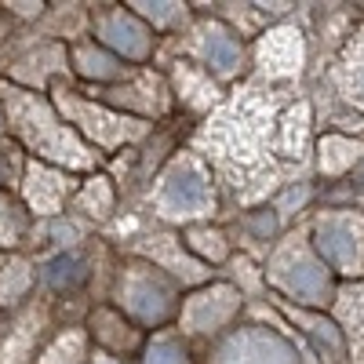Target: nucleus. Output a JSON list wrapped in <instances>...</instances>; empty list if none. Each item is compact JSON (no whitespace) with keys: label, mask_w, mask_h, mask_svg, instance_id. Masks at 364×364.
Segmentation results:
<instances>
[{"label":"nucleus","mask_w":364,"mask_h":364,"mask_svg":"<svg viewBox=\"0 0 364 364\" xmlns=\"http://www.w3.org/2000/svg\"><path fill=\"white\" fill-rule=\"evenodd\" d=\"M269 281L284 295L306 302V306H328L331 302V277L324 262L314 259L302 245H284L269 262Z\"/></svg>","instance_id":"39448f33"},{"label":"nucleus","mask_w":364,"mask_h":364,"mask_svg":"<svg viewBox=\"0 0 364 364\" xmlns=\"http://www.w3.org/2000/svg\"><path fill=\"white\" fill-rule=\"evenodd\" d=\"M364 157V139H346V135H328L321 139V171L324 175H339L353 168Z\"/></svg>","instance_id":"a211bd4d"},{"label":"nucleus","mask_w":364,"mask_h":364,"mask_svg":"<svg viewBox=\"0 0 364 364\" xmlns=\"http://www.w3.org/2000/svg\"><path fill=\"white\" fill-rule=\"evenodd\" d=\"M259 66L269 77H295L302 70V37L299 29L281 26V29H269L259 44Z\"/></svg>","instance_id":"9b49d317"},{"label":"nucleus","mask_w":364,"mask_h":364,"mask_svg":"<svg viewBox=\"0 0 364 364\" xmlns=\"http://www.w3.org/2000/svg\"><path fill=\"white\" fill-rule=\"evenodd\" d=\"M41 364H84V339H80V336L58 339V343L41 357Z\"/></svg>","instance_id":"393cba45"},{"label":"nucleus","mask_w":364,"mask_h":364,"mask_svg":"<svg viewBox=\"0 0 364 364\" xmlns=\"http://www.w3.org/2000/svg\"><path fill=\"white\" fill-rule=\"evenodd\" d=\"M139 18H146L154 29L161 26H178L182 18H186V4H128Z\"/></svg>","instance_id":"5701e85b"},{"label":"nucleus","mask_w":364,"mask_h":364,"mask_svg":"<svg viewBox=\"0 0 364 364\" xmlns=\"http://www.w3.org/2000/svg\"><path fill=\"white\" fill-rule=\"evenodd\" d=\"M197 51H200V63H204V73L211 77H233L240 70V41L230 33L226 26H204L200 29V41H197Z\"/></svg>","instance_id":"f8f14e48"},{"label":"nucleus","mask_w":364,"mask_h":364,"mask_svg":"<svg viewBox=\"0 0 364 364\" xmlns=\"http://www.w3.org/2000/svg\"><path fill=\"white\" fill-rule=\"evenodd\" d=\"M120 306L132 317H139L142 324H164L178 306L175 284L157 266L135 262V266L124 269V277H120Z\"/></svg>","instance_id":"423d86ee"},{"label":"nucleus","mask_w":364,"mask_h":364,"mask_svg":"<svg viewBox=\"0 0 364 364\" xmlns=\"http://www.w3.org/2000/svg\"><path fill=\"white\" fill-rule=\"evenodd\" d=\"M77 204L87 211V215L106 219V215H109V208H113V190H109V182H106V178H91V182H84V190H80Z\"/></svg>","instance_id":"4be33fe9"},{"label":"nucleus","mask_w":364,"mask_h":364,"mask_svg":"<svg viewBox=\"0 0 364 364\" xmlns=\"http://www.w3.org/2000/svg\"><path fill=\"white\" fill-rule=\"evenodd\" d=\"M70 190H73V182L63 171H55L48 164H37V161L26 164V200L37 215H55V211L66 204Z\"/></svg>","instance_id":"9d476101"},{"label":"nucleus","mask_w":364,"mask_h":364,"mask_svg":"<svg viewBox=\"0 0 364 364\" xmlns=\"http://www.w3.org/2000/svg\"><path fill=\"white\" fill-rule=\"evenodd\" d=\"M22 215L15 211V204L8 197H0V245H15L18 233H22Z\"/></svg>","instance_id":"bb28decb"},{"label":"nucleus","mask_w":364,"mask_h":364,"mask_svg":"<svg viewBox=\"0 0 364 364\" xmlns=\"http://www.w3.org/2000/svg\"><path fill=\"white\" fill-rule=\"evenodd\" d=\"M55 95H58V109H63V117H70L73 124L87 139H95L102 149H113L120 142H135V139H142L149 132L146 120L128 117V113H120V109H109L102 102H84V99H77V91L58 87Z\"/></svg>","instance_id":"7ed1b4c3"},{"label":"nucleus","mask_w":364,"mask_h":364,"mask_svg":"<svg viewBox=\"0 0 364 364\" xmlns=\"http://www.w3.org/2000/svg\"><path fill=\"white\" fill-rule=\"evenodd\" d=\"M237 306H240L237 288L211 284V288L197 291L193 299H186V306H182V328L193 331V336H211V331H219L223 324L233 321Z\"/></svg>","instance_id":"1a4fd4ad"},{"label":"nucleus","mask_w":364,"mask_h":364,"mask_svg":"<svg viewBox=\"0 0 364 364\" xmlns=\"http://www.w3.org/2000/svg\"><path fill=\"white\" fill-rule=\"evenodd\" d=\"M73 63L84 77H95V80H124L128 77V66L120 63L117 55H109L106 48H95V44H84L73 51Z\"/></svg>","instance_id":"f3484780"},{"label":"nucleus","mask_w":364,"mask_h":364,"mask_svg":"<svg viewBox=\"0 0 364 364\" xmlns=\"http://www.w3.org/2000/svg\"><path fill=\"white\" fill-rule=\"evenodd\" d=\"M175 87H178V99L186 95L193 106H211L215 102V84H211V77L197 66H186V63H178L175 70Z\"/></svg>","instance_id":"6ab92c4d"},{"label":"nucleus","mask_w":364,"mask_h":364,"mask_svg":"<svg viewBox=\"0 0 364 364\" xmlns=\"http://www.w3.org/2000/svg\"><path fill=\"white\" fill-rule=\"evenodd\" d=\"M95 33L99 41L117 51L120 63H142V58H149V51H154V29H149L135 11H124V8H109L95 18Z\"/></svg>","instance_id":"0eeeda50"},{"label":"nucleus","mask_w":364,"mask_h":364,"mask_svg":"<svg viewBox=\"0 0 364 364\" xmlns=\"http://www.w3.org/2000/svg\"><path fill=\"white\" fill-rule=\"evenodd\" d=\"M15 168H18V157H15V146H4V142H0V182H11Z\"/></svg>","instance_id":"c85d7f7f"},{"label":"nucleus","mask_w":364,"mask_h":364,"mask_svg":"<svg viewBox=\"0 0 364 364\" xmlns=\"http://www.w3.org/2000/svg\"><path fill=\"white\" fill-rule=\"evenodd\" d=\"M336 314H339V321H343V331L350 336L353 360H357V364H364V284L346 288V291L339 295Z\"/></svg>","instance_id":"dca6fc26"},{"label":"nucleus","mask_w":364,"mask_h":364,"mask_svg":"<svg viewBox=\"0 0 364 364\" xmlns=\"http://www.w3.org/2000/svg\"><path fill=\"white\" fill-rule=\"evenodd\" d=\"M154 204L164 219H200L215 208V190H211V171L197 157H178L154 193Z\"/></svg>","instance_id":"f03ea898"},{"label":"nucleus","mask_w":364,"mask_h":364,"mask_svg":"<svg viewBox=\"0 0 364 364\" xmlns=\"http://www.w3.org/2000/svg\"><path fill=\"white\" fill-rule=\"evenodd\" d=\"M343 87H346V99L364 109V37L353 41L343 58Z\"/></svg>","instance_id":"aec40b11"},{"label":"nucleus","mask_w":364,"mask_h":364,"mask_svg":"<svg viewBox=\"0 0 364 364\" xmlns=\"http://www.w3.org/2000/svg\"><path fill=\"white\" fill-rule=\"evenodd\" d=\"M186 252L197 255V262H223L226 259V240L219 230H208V226H193L186 233Z\"/></svg>","instance_id":"412c9836"},{"label":"nucleus","mask_w":364,"mask_h":364,"mask_svg":"<svg viewBox=\"0 0 364 364\" xmlns=\"http://www.w3.org/2000/svg\"><path fill=\"white\" fill-rule=\"evenodd\" d=\"M26 288H29V269H26L22 262L0 273V299H4V302H8V299H18Z\"/></svg>","instance_id":"cd10ccee"},{"label":"nucleus","mask_w":364,"mask_h":364,"mask_svg":"<svg viewBox=\"0 0 364 364\" xmlns=\"http://www.w3.org/2000/svg\"><path fill=\"white\" fill-rule=\"evenodd\" d=\"M321 259L346 277H364V219L357 211H324L314 223Z\"/></svg>","instance_id":"20e7f679"},{"label":"nucleus","mask_w":364,"mask_h":364,"mask_svg":"<svg viewBox=\"0 0 364 364\" xmlns=\"http://www.w3.org/2000/svg\"><path fill=\"white\" fill-rule=\"evenodd\" d=\"M91 364H120V360L109 357V353H95V360H91Z\"/></svg>","instance_id":"c756f323"},{"label":"nucleus","mask_w":364,"mask_h":364,"mask_svg":"<svg viewBox=\"0 0 364 364\" xmlns=\"http://www.w3.org/2000/svg\"><path fill=\"white\" fill-rule=\"evenodd\" d=\"M211 364H295V353L266 328H240L219 346Z\"/></svg>","instance_id":"6e6552de"},{"label":"nucleus","mask_w":364,"mask_h":364,"mask_svg":"<svg viewBox=\"0 0 364 364\" xmlns=\"http://www.w3.org/2000/svg\"><path fill=\"white\" fill-rule=\"evenodd\" d=\"M48 284H55V288H63V284H73V281H80L84 277V259L77 255V252H70V255H58L51 266H48Z\"/></svg>","instance_id":"b1692460"},{"label":"nucleus","mask_w":364,"mask_h":364,"mask_svg":"<svg viewBox=\"0 0 364 364\" xmlns=\"http://www.w3.org/2000/svg\"><path fill=\"white\" fill-rule=\"evenodd\" d=\"M149 240H154V248H149V259H154L157 269H171V277L186 281V284H197V281L208 277L204 262L190 259L186 252H178L182 240H175V237H168V233H164V237H149Z\"/></svg>","instance_id":"ddd939ff"},{"label":"nucleus","mask_w":364,"mask_h":364,"mask_svg":"<svg viewBox=\"0 0 364 364\" xmlns=\"http://www.w3.org/2000/svg\"><path fill=\"white\" fill-rule=\"evenodd\" d=\"M306 142H310V106H291L281 124H277V135H273V146H277L281 157H302L306 154Z\"/></svg>","instance_id":"2eb2a0df"},{"label":"nucleus","mask_w":364,"mask_h":364,"mask_svg":"<svg viewBox=\"0 0 364 364\" xmlns=\"http://www.w3.org/2000/svg\"><path fill=\"white\" fill-rule=\"evenodd\" d=\"M0 95H4V109L11 117L15 132L29 142V149H37L41 157L66 164V168H91L95 164V154L51 113V106L44 99H37L33 91L22 87H8L0 84Z\"/></svg>","instance_id":"f257e3e1"},{"label":"nucleus","mask_w":364,"mask_h":364,"mask_svg":"<svg viewBox=\"0 0 364 364\" xmlns=\"http://www.w3.org/2000/svg\"><path fill=\"white\" fill-rule=\"evenodd\" d=\"M142 364H190V360H186V346H182V343L157 339L154 346L146 350V360Z\"/></svg>","instance_id":"a878e982"},{"label":"nucleus","mask_w":364,"mask_h":364,"mask_svg":"<svg viewBox=\"0 0 364 364\" xmlns=\"http://www.w3.org/2000/svg\"><path fill=\"white\" fill-rule=\"evenodd\" d=\"M91 331H95V339L109 353H132L142 346L139 328H132V321H124V314H117V310H99L91 317Z\"/></svg>","instance_id":"4468645a"}]
</instances>
